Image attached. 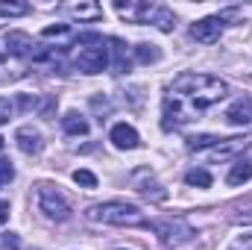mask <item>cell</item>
Here are the masks:
<instances>
[{"mask_svg": "<svg viewBox=\"0 0 252 250\" xmlns=\"http://www.w3.org/2000/svg\"><path fill=\"white\" fill-rule=\"evenodd\" d=\"M226 91H229V85H226L223 80L211 77V74H179V77L173 80V85H170V94L179 97V100H182V97L190 100V109H193V112H202V109H208L211 103L223 100Z\"/></svg>", "mask_w": 252, "mask_h": 250, "instance_id": "cell-1", "label": "cell"}, {"mask_svg": "<svg viewBox=\"0 0 252 250\" xmlns=\"http://www.w3.org/2000/svg\"><path fill=\"white\" fill-rule=\"evenodd\" d=\"M91 221H100V224H112V227H150L144 212L132 203H121V200H109V203H97V206H88L85 212Z\"/></svg>", "mask_w": 252, "mask_h": 250, "instance_id": "cell-2", "label": "cell"}, {"mask_svg": "<svg viewBox=\"0 0 252 250\" xmlns=\"http://www.w3.org/2000/svg\"><path fill=\"white\" fill-rule=\"evenodd\" d=\"M38 206L50 221H67L70 218V203L53 186H38Z\"/></svg>", "mask_w": 252, "mask_h": 250, "instance_id": "cell-3", "label": "cell"}, {"mask_svg": "<svg viewBox=\"0 0 252 250\" xmlns=\"http://www.w3.org/2000/svg\"><path fill=\"white\" fill-rule=\"evenodd\" d=\"M76 68L82 74H100V71H106L109 68V47H103V42L91 44V47H82L79 56H76Z\"/></svg>", "mask_w": 252, "mask_h": 250, "instance_id": "cell-4", "label": "cell"}, {"mask_svg": "<svg viewBox=\"0 0 252 250\" xmlns=\"http://www.w3.org/2000/svg\"><path fill=\"white\" fill-rule=\"evenodd\" d=\"M223 36V15H214V18H202L190 27V39L199 42V44H217Z\"/></svg>", "mask_w": 252, "mask_h": 250, "instance_id": "cell-5", "label": "cell"}, {"mask_svg": "<svg viewBox=\"0 0 252 250\" xmlns=\"http://www.w3.org/2000/svg\"><path fill=\"white\" fill-rule=\"evenodd\" d=\"M247 147H250V138H247V135L223 138V141L211 144V150H208V162H226V159H235V156L244 153Z\"/></svg>", "mask_w": 252, "mask_h": 250, "instance_id": "cell-6", "label": "cell"}, {"mask_svg": "<svg viewBox=\"0 0 252 250\" xmlns=\"http://www.w3.org/2000/svg\"><path fill=\"white\" fill-rule=\"evenodd\" d=\"M15 141H18V147H21L27 156H38V153H41V147H44L41 132H38V129H32V126H21V129L15 132Z\"/></svg>", "mask_w": 252, "mask_h": 250, "instance_id": "cell-7", "label": "cell"}, {"mask_svg": "<svg viewBox=\"0 0 252 250\" xmlns=\"http://www.w3.org/2000/svg\"><path fill=\"white\" fill-rule=\"evenodd\" d=\"M226 121L235 126H247L252 121V97H241V100H235L232 106H229V112H226Z\"/></svg>", "mask_w": 252, "mask_h": 250, "instance_id": "cell-8", "label": "cell"}, {"mask_svg": "<svg viewBox=\"0 0 252 250\" xmlns=\"http://www.w3.org/2000/svg\"><path fill=\"white\" fill-rule=\"evenodd\" d=\"M109 138L121 150H135L138 147V132H135V126H129V124H115L112 132H109Z\"/></svg>", "mask_w": 252, "mask_h": 250, "instance_id": "cell-9", "label": "cell"}, {"mask_svg": "<svg viewBox=\"0 0 252 250\" xmlns=\"http://www.w3.org/2000/svg\"><path fill=\"white\" fill-rule=\"evenodd\" d=\"M150 227H153L164 242H179V236H176V233H182L185 239L190 236V227H188V224H182V221H156V224H150Z\"/></svg>", "mask_w": 252, "mask_h": 250, "instance_id": "cell-10", "label": "cell"}, {"mask_svg": "<svg viewBox=\"0 0 252 250\" xmlns=\"http://www.w3.org/2000/svg\"><path fill=\"white\" fill-rule=\"evenodd\" d=\"M250 180H252V162H235L232 171H229V177H226L229 186H244Z\"/></svg>", "mask_w": 252, "mask_h": 250, "instance_id": "cell-11", "label": "cell"}, {"mask_svg": "<svg viewBox=\"0 0 252 250\" xmlns=\"http://www.w3.org/2000/svg\"><path fill=\"white\" fill-rule=\"evenodd\" d=\"M62 126L67 135H85L88 132V121L82 118V115H76V112H67L62 118Z\"/></svg>", "mask_w": 252, "mask_h": 250, "instance_id": "cell-12", "label": "cell"}, {"mask_svg": "<svg viewBox=\"0 0 252 250\" xmlns=\"http://www.w3.org/2000/svg\"><path fill=\"white\" fill-rule=\"evenodd\" d=\"M6 44H9V50L12 53H32V39L27 36V33H12L9 39H6Z\"/></svg>", "mask_w": 252, "mask_h": 250, "instance_id": "cell-13", "label": "cell"}, {"mask_svg": "<svg viewBox=\"0 0 252 250\" xmlns=\"http://www.w3.org/2000/svg\"><path fill=\"white\" fill-rule=\"evenodd\" d=\"M135 59L141 65L158 62V59H161V50H158L156 44H138V47H135Z\"/></svg>", "mask_w": 252, "mask_h": 250, "instance_id": "cell-14", "label": "cell"}, {"mask_svg": "<svg viewBox=\"0 0 252 250\" xmlns=\"http://www.w3.org/2000/svg\"><path fill=\"white\" fill-rule=\"evenodd\" d=\"M153 24H156L161 33H170V30L176 27V24H173V12H170V9H164V6H158V9H156V15H153Z\"/></svg>", "mask_w": 252, "mask_h": 250, "instance_id": "cell-15", "label": "cell"}, {"mask_svg": "<svg viewBox=\"0 0 252 250\" xmlns=\"http://www.w3.org/2000/svg\"><path fill=\"white\" fill-rule=\"evenodd\" d=\"M109 44L115 47V68H118V71H126V68H129V56H126V44L121 42V39H112Z\"/></svg>", "mask_w": 252, "mask_h": 250, "instance_id": "cell-16", "label": "cell"}, {"mask_svg": "<svg viewBox=\"0 0 252 250\" xmlns=\"http://www.w3.org/2000/svg\"><path fill=\"white\" fill-rule=\"evenodd\" d=\"M185 183L188 186H196V188H208L211 186V174L208 171H188L185 174Z\"/></svg>", "mask_w": 252, "mask_h": 250, "instance_id": "cell-17", "label": "cell"}, {"mask_svg": "<svg viewBox=\"0 0 252 250\" xmlns=\"http://www.w3.org/2000/svg\"><path fill=\"white\" fill-rule=\"evenodd\" d=\"M220 138H214V135H190L188 138V150H202V147H211V144H217Z\"/></svg>", "mask_w": 252, "mask_h": 250, "instance_id": "cell-18", "label": "cell"}, {"mask_svg": "<svg viewBox=\"0 0 252 250\" xmlns=\"http://www.w3.org/2000/svg\"><path fill=\"white\" fill-rule=\"evenodd\" d=\"M73 183H76V186H85V188H94L97 186V177H94L91 171L79 168V171H73Z\"/></svg>", "mask_w": 252, "mask_h": 250, "instance_id": "cell-19", "label": "cell"}, {"mask_svg": "<svg viewBox=\"0 0 252 250\" xmlns=\"http://www.w3.org/2000/svg\"><path fill=\"white\" fill-rule=\"evenodd\" d=\"M67 12L79 18H100V6H67Z\"/></svg>", "mask_w": 252, "mask_h": 250, "instance_id": "cell-20", "label": "cell"}, {"mask_svg": "<svg viewBox=\"0 0 252 250\" xmlns=\"http://www.w3.org/2000/svg\"><path fill=\"white\" fill-rule=\"evenodd\" d=\"M30 6L24 3H0V15H27Z\"/></svg>", "mask_w": 252, "mask_h": 250, "instance_id": "cell-21", "label": "cell"}, {"mask_svg": "<svg viewBox=\"0 0 252 250\" xmlns=\"http://www.w3.org/2000/svg\"><path fill=\"white\" fill-rule=\"evenodd\" d=\"M12 180H15V168H12V162L0 159V186H9Z\"/></svg>", "mask_w": 252, "mask_h": 250, "instance_id": "cell-22", "label": "cell"}, {"mask_svg": "<svg viewBox=\"0 0 252 250\" xmlns=\"http://www.w3.org/2000/svg\"><path fill=\"white\" fill-rule=\"evenodd\" d=\"M235 221H238V224H252V203L241 206V212L235 215Z\"/></svg>", "mask_w": 252, "mask_h": 250, "instance_id": "cell-23", "label": "cell"}, {"mask_svg": "<svg viewBox=\"0 0 252 250\" xmlns=\"http://www.w3.org/2000/svg\"><path fill=\"white\" fill-rule=\"evenodd\" d=\"M64 33H67V24H56V27H47L41 36L44 39H53V36H64Z\"/></svg>", "mask_w": 252, "mask_h": 250, "instance_id": "cell-24", "label": "cell"}, {"mask_svg": "<svg viewBox=\"0 0 252 250\" xmlns=\"http://www.w3.org/2000/svg\"><path fill=\"white\" fill-rule=\"evenodd\" d=\"M18 248H21L18 236H15V233H6V236H3V250H18Z\"/></svg>", "mask_w": 252, "mask_h": 250, "instance_id": "cell-25", "label": "cell"}, {"mask_svg": "<svg viewBox=\"0 0 252 250\" xmlns=\"http://www.w3.org/2000/svg\"><path fill=\"white\" fill-rule=\"evenodd\" d=\"M9 115H12V103H9L6 97H0V124H6Z\"/></svg>", "mask_w": 252, "mask_h": 250, "instance_id": "cell-26", "label": "cell"}, {"mask_svg": "<svg viewBox=\"0 0 252 250\" xmlns=\"http://www.w3.org/2000/svg\"><path fill=\"white\" fill-rule=\"evenodd\" d=\"M229 250H252V239H238Z\"/></svg>", "mask_w": 252, "mask_h": 250, "instance_id": "cell-27", "label": "cell"}, {"mask_svg": "<svg viewBox=\"0 0 252 250\" xmlns=\"http://www.w3.org/2000/svg\"><path fill=\"white\" fill-rule=\"evenodd\" d=\"M9 221V203H0V224Z\"/></svg>", "mask_w": 252, "mask_h": 250, "instance_id": "cell-28", "label": "cell"}, {"mask_svg": "<svg viewBox=\"0 0 252 250\" xmlns=\"http://www.w3.org/2000/svg\"><path fill=\"white\" fill-rule=\"evenodd\" d=\"M3 147H6V144H3V138H0V150H3Z\"/></svg>", "mask_w": 252, "mask_h": 250, "instance_id": "cell-29", "label": "cell"}]
</instances>
